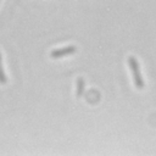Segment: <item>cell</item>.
<instances>
[{
    "instance_id": "1",
    "label": "cell",
    "mask_w": 156,
    "mask_h": 156,
    "mask_svg": "<svg viewBox=\"0 0 156 156\" xmlns=\"http://www.w3.org/2000/svg\"><path fill=\"white\" fill-rule=\"evenodd\" d=\"M128 65H129V68L133 73V78H134V84L138 89H143L144 88V80H143V77L140 74V69H139V63L136 61V58L134 56H129L128 57Z\"/></svg>"
},
{
    "instance_id": "2",
    "label": "cell",
    "mask_w": 156,
    "mask_h": 156,
    "mask_svg": "<svg viewBox=\"0 0 156 156\" xmlns=\"http://www.w3.org/2000/svg\"><path fill=\"white\" fill-rule=\"evenodd\" d=\"M77 51V48L74 45H69V46H66V48H61V49H56L54 51H51L50 56L52 58H60L62 56H67V55H71V54H74Z\"/></svg>"
},
{
    "instance_id": "3",
    "label": "cell",
    "mask_w": 156,
    "mask_h": 156,
    "mask_svg": "<svg viewBox=\"0 0 156 156\" xmlns=\"http://www.w3.org/2000/svg\"><path fill=\"white\" fill-rule=\"evenodd\" d=\"M84 85H85L84 79H83L82 77H79V78L77 79V96H78V98L83 95V91H84Z\"/></svg>"
},
{
    "instance_id": "4",
    "label": "cell",
    "mask_w": 156,
    "mask_h": 156,
    "mask_svg": "<svg viewBox=\"0 0 156 156\" xmlns=\"http://www.w3.org/2000/svg\"><path fill=\"white\" fill-rule=\"evenodd\" d=\"M6 82H7V78H6V74L1 66V54H0V84H5Z\"/></svg>"
}]
</instances>
